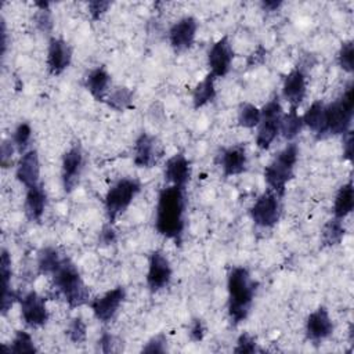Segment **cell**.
Wrapping results in <instances>:
<instances>
[{
  "instance_id": "obj_4",
  "label": "cell",
  "mask_w": 354,
  "mask_h": 354,
  "mask_svg": "<svg viewBox=\"0 0 354 354\" xmlns=\"http://www.w3.org/2000/svg\"><path fill=\"white\" fill-rule=\"evenodd\" d=\"M296 162L297 145L295 142H290L264 169V178L268 188L274 191L279 198L283 196L286 184L293 177Z\"/></svg>"
},
{
  "instance_id": "obj_13",
  "label": "cell",
  "mask_w": 354,
  "mask_h": 354,
  "mask_svg": "<svg viewBox=\"0 0 354 354\" xmlns=\"http://www.w3.org/2000/svg\"><path fill=\"white\" fill-rule=\"evenodd\" d=\"M160 156L162 149L158 140L148 133H141L134 145V165L138 167H152Z\"/></svg>"
},
{
  "instance_id": "obj_38",
  "label": "cell",
  "mask_w": 354,
  "mask_h": 354,
  "mask_svg": "<svg viewBox=\"0 0 354 354\" xmlns=\"http://www.w3.org/2000/svg\"><path fill=\"white\" fill-rule=\"evenodd\" d=\"M254 351H256V340L249 333H242L238 337L234 353H254Z\"/></svg>"
},
{
  "instance_id": "obj_43",
  "label": "cell",
  "mask_w": 354,
  "mask_h": 354,
  "mask_svg": "<svg viewBox=\"0 0 354 354\" xmlns=\"http://www.w3.org/2000/svg\"><path fill=\"white\" fill-rule=\"evenodd\" d=\"M115 238H116V234H115L113 228L111 227V224L105 225V227L102 228V231L100 232V242L104 243V245L112 243V242L115 241Z\"/></svg>"
},
{
  "instance_id": "obj_37",
  "label": "cell",
  "mask_w": 354,
  "mask_h": 354,
  "mask_svg": "<svg viewBox=\"0 0 354 354\" xmlns=\"http://www.w3.org/2000/svg\"><path fill=\"white\" fill-rule=\"evenodd\" d=\"M35 24L41 32H51L53 18L47 8H40L35 15Z\"/></svg>"
},
{
  "instance_id": "obj_10",
  "label": "cell",
  "mask_w": 354,
  "mask_h": 354,
  "mask_svg": "<svg viewBox=\"0 0 354 354\" xmlns=\"http://www.w3.org/2000/svg\"><path fill=\"white\" fill-rule=\"evenodd\" d=\"M124 296H126L124 288L116 286L108 290L106 293H104L102 296L94 299L90 303V306L95 318L101 322H109L115 317L120 304L123 303Z\"/></svg>"
},
{
  "instance_id": "obj_20",
  "label": "cell",
  "mask_w": 354,
  "mask_h": 354,
  "mask_svg": "<svg viewBox=\"0 0 354 354\" xmlns=\"http://www.w3.org/2000/svg\"><path fill=\"white\" fill-rule=\"evenodd\" d=\"M191 176V167L188 159L183 153L173 155L165 166V177L171 185L185 188Z\"/></svg>"
},
{
  "instance_id": "obj_45",
  "label": "cell",
  "mask_w": 354,
  "mask_h": 354,
  "mask_svg": "<svg viewBox=\"0 0 354 354\" xmlns=\"http://www.w3.org/2000/svg\"><path fill=\"white\" fill-rule=\"evenodd\" d=\"M343 155L346 159L351 160L353 158V131H347L344 134V144H343Z\"/></svg>"
},
{
  "instance_id": "obj_2",
  "label": "cell",
  "mask_w": 354,
  "mask_h": 354,
  "mask_svg": "<svg viewBox=\"0 0 354 354\" xmlns=\"http://www.w3.org/2000/svg\"><path fill=\"white\" fill-rule=\"evenodd\" d=\"M228 315L234 325L241 324L249 314L256 283L245 267H235L228 275Z\"/></svg>"
},
{
  "instance_id": "obj_25",
  "label": "cell",
  "mask_w": 354,
  "mask_h": 354,
  "mask_svg": "<svg viewBox=\"0 0 354 354\" xmlns=\"http://www.w3.org/2000/svg\"><path fill=\"white\" fill-rule=\"evenodd\" d=\"M303 119V124L310 127L318 137H324L326 134L325 126V105L321 101H315L306 111Z\"/></svg>"
},
{
  "instance_id": "obj_22",
  "label": "cell",
  "mask_w": 354,
  "mask_h": 354,
  "mask_svg": "<svg viewBox=\"0 0 354 354\" xmlns=\"http://www.w3.org/2000/svg\"><path fill=\"white\" fill-rule=\"evenodd\" d=\"M46 209V192L40 184L26 188L25 214L30 221H40Z\"/></svg>"
},
{
  "instance_id": "obj_12",
  "label": "cell",
  "mask_w": 354,
  "mask_h": 354,
  "mask_svg": "<svg viewBox=\"0 0 354 354\" xmlns=\"http://www.w3.org/2000/svg\"><path fill=\"white\" fill-rule=\"evenodd\" d=\"M234 58V51L228 41V37L224 36L218 39L210 48L207 59L210 66V73L214 77H223L228 73L231 62Z\"/></svg>"
},
{
  "instance_id": "obj_6",
  "label": "cell",
  "mask_w": 354,
  "mask_h": 354,
  "mask_svg": "<svg viewBox=\"0 0 354 354\" xmlns=\"http://www.w3.org/2000/svg\"><path fill=\"white\" fill-rule=\"evenodd\" d=\"M140 189L141 184L136 178H122L109 188L105 195V212L109 224L130 206Z\"/></svg>"
},
{
  "instance_id": "obj_31",
  "label": "cell",
  "mask_w": 354,
  "mask_h": 354,
  "mask_svg": "<svg viewBox=\"0 0 354 354\" xmlns=\"http://www.w3.org/2000/svg\"><path fill=\"white\" fill-rule=\"evenodd\" d=\"M343 235H344V227L342 224V220L333 217L322 228V243L325 246L337 245L340 243Z\"/></svg>"
},
{
  "instance_id": "obj_21",
  "label": "cell",
  "mask_w": 354,
  "mask_h": 354,
  "mask_svg": "<svg viewBox=\"0 0 354 354\" xmlns=\"http://www.w3.org/2000/svg\"><path fill=\"white\" fill-rule=\"evenodd\" d=\"M246 151L242 145H235L225 149L221 155V169L224 176H236L246 170Z\"/></svg>"
},
{
  "instance_id": "obj_33",
  "label": "cell",
  "mask_w": 354,
  "mask_h": 354,
  "mask_svg": "<svg viewBox=\"0 0 354 354\" xmlns=\"http://www.w3.org/2000/svg\"><path fill=\"white\" fill-rule=\"evenodd\" d=\"M8 351L10 353H17V354H21V353H37V348H36V346L33 343L32 336L28 332L17 330L14 339L10 343Z\"/></svg>"
},
{
  "instance_id": "obj_46",
  "label": "cell",
  "mask_w": 354,
  "mask_h": 354,
  "mask_svg": "<svg viewBox=\"0 0 354 354\" xmlns=\"http://www.w3.org/2000/svg\"><path fill=\"white\" fill-rule=\"evenodd\" d=\"M7 50V30L4 19H1V54H4Z\"/></svg>"
},
{
  "instance_id": "obj_11",
  "label": "cell",
  "mask_w": 354,
  "mask_h": 354,
  "mask_svg": "<svg viewBox=\"0 0 354 354\" xmlns=\"http://www.w3.org/2000/svg\"><path fill=\"white\" fill-rule=\"evenodd\" d=\"M171 279V266L167 257L160 252L155 250L149 257L147 285L152 292H156L169 285Z\"/></svg>"
},
{
  "instance_id": "obj_27",
  "label": "cell",
  "mask_w": 354,
  "mask_h": 354,
  "mask_svg": "<svg viewBox=\"0 0 354 354\" xmlns=\"http://www.w3.org/2000/svg\"><path fill=\"white\" fill-rule=\"evenodd\" d=\"M214 76L212 73L206 75V77L199 82L196 84V87L194 88L192 93V102H194V108L198 109L203 105H206L207 102L213 101L216 97V88H214Z\"/></svg>"
},
{
  "instance_id": "obj_29",
  "label": "cell",
  "mask_w": 354,
  "mask_h": 354,
  "mask_svg": "<svg viewBox=\"0 0 354 354\" xmlns=\"http://www.w3.org/2000/svg\"><path fill=\"white\" fill-rule=\"evenodd\" d=\"M62 257L58 254V252L54 248H44L39 252L37 257V267L39 272L44 275H51L57 267L61 264Z\"/></svg>"
},
{
  "instance_id": "obj_15",
  "label": "cell",
  "mask_w": 354,
  "mask_h": 354,
  "mask_svg": "<svg viewBox=\"0 0 354 354\" xmlns=\"http://www.w3.org/2000/svg\"><path fill=\"white\" fill-rule=\"evenodd\" d=\"M333 330V324L329 317V313L325 307H318L313 311L306 321V335L307 339L314 344L325 340Z\"/></svg>"
},
{
  "instance_id": "obj_7",
  "label": "cell",
  "mask_w": 354,
  "mask_h": 354,
  "mask_svg": "<svg viewBox=\"0 0 354 354\" xmlns=\"http://www.w3.org/2000/svg\"><path fill=\"white\" fill-rule=\"evenodd\" d=\"M282 106L278 98L268 101L261 109L260 127L256 137V144L260 149H267L279 134V126L282 119Z\"/></svg>"
},
{
  "instance_id": "obj_1",
  "label": "cell",
  "mask_w": 354,
  "mask_h": 354,
  "mask_svg": "<svg viewBox=\"0 0 354 354\" xmlns=\"http://www.w3.org/2000/svg\"><path fill=\"white\" fill-rule=\"evenodd\" d=\"M184 188L177 185L163 188L159 192L156 205V231L160 235L173 239L176 243H180L184 231Z\"/></svg>"
},
{
  "instance_id": "obj_16",
  "label": "cell",
  "mask_w": 354,
  "mask_h": 354,
  "mask_svg": "<svg viewBox=\"0 0 354 354\" xmlns=\"http://www.w3.org/2000/svg\"><path fill=\"white\" fill-rule=\"evenodd\" d=\"M83 167V153L79 145L72 147L62 158V184L66 192H71L79 181Z\"/></svg>"
},
{
  "instance_id": "obj_18",
  "label": "cell",
  "mask_w": 354,
  "mask_h": 354,
  "mask_svg": "<svg viewBox=\"0 0 354 354\" xmlns=\"http://www.w3.org/2000/svg\"><path fill=\"white\" fill-rule=\"evenodd\" d=\"M17 180L24 184L26 188L33 187L39 184V177H40V160L36 149H30L24 152L21 156L17 171H15Z\"/></svg>"
},
{
  "instance_id": "obj_36",
  "label": "cell",
  "mask_w": 354,
  "mask_h": 354,
  "mask_svg": "<svg viewBox=\"0 0 354 354\" xmlns=\"http://www.w3.org/2000/svg\"><path fill=\"white\" fill-rule=\"evenodd\" d=\"M353 54H354V48H353V41H344L340 47L337 59H339V65L343 68V71L351 73L353 72Z\"/></svg>"
},
{
  "instance_id": "obj_19",
  "label": "cell",
  "mask_w": 354,
  "mask_h": 354,
  "mask_svg": "<svg viewBox=\"0 0 354 354\" xmlns=\"http://www.w3.org/2000/svg\"><path fill=\"white\" fill-rule=\"evenodd\" d=\"M282 93L290 106L297 108L306 95V76L300 68L289 72L283 80Z\"/></svg>"
},
{
  "instance_id": "obj_32",
  "label": "cell",
  "mask_w": 354,
  "mask_h": 354,
  "mask_svg": "<svg viewBox=\"0 0 354 354\" xmlns=\"http://www.w3.org/2000/svg\"><path fill=\"white\" fill-rule=\"evenodd\" d=\"M261 120V111L253 104H242L238 111V122L242 127L252 129Z\"/></svg>"
},
{
  "instance_id": "obj_24",
  "label": "cell",
  "mask_w": 354,
  "mask_h": 354,
  "mask_svg": "<svg viewBox=\"0 0 354 354\" xmlns=\"http://www.w3.org/2000/svg\"><path fill=\"white\" fill-rule=\"evenodd\" d=\"M1 277H3V295H1V314L6 315L14 301L18 299L17 293L11 289V257L6 249H1Z\"/></svg>"
},
{
  "instance_id": "obj_34",
  "label": "cell",
  "mask_w": 354,
  "mask_h": 354,
  "mask_svg": "<svg viewBox=\"0 0 354 354\" xmlns=\"http://www.w3.org/2000/svg\"><path fill=\"white\" fill-rule=\"evenodd\" d=\"M30 137H32V129L29 126V123H19L12 134V142L14 145L17 147V149L19 152L25 151V148L28 147L29 141H30Z\"/></svg>"
},
{
  "instance_id": "obj_5",
  "label": "cell",
  "mask_w": 354,
  "mask_h": 354,
  "mask_svg": "<svg viewBox=\"0 0 354 354\" xmlns=\"http://www.w3.org/2000/svg\"><path fill=\"white\" fill-rule=\"evenodd\" d=\"M353 108H354V97H353V86L350 84L343 95L325 106V126L326 133L329 134H346L350 130L351 119H353Z\"/></svg>"
},
{
  "instance_id": "obj_8",
  "label": "cell",
  "mask_w": 354,
  "mask_h": 354,
  "mask_svg": "<svg viewBox=\"0 0 354 354\" xmlns=\"http://www.w3.org/2000/svg\"><path fill=\"white\" fill-rule=\"evenodd\" d=\"M250 216L256 225L263 228L274 227L281 216V202L279 196L270 188L263 192L253 206L250 207Z\"/></svg>"
},
{
  "instance_id": "obj_42",
  "label": "cell",
  "mask_w": 354,
  "mask_h": 354,
  "mask_svg": "<svg viewBox=\"0 0 354 354\" xmlns=\"http://www.w3.org/2000/svg\"><path fill=\"white\" fill-rule=\"evenodd\" d=\"M14 142L11 140H4L3 144H1V156H0V160H1V165L3 167H7L11 165V158H12V153H14Z\"/></svg>"
},
{
  "instance_id": "obj_44",
  "label": "cell",
  "mask_w": 354,
  "mask_h": 354,
  "mask_svg": "<svg viewBox=\"0 0 354 354\" xmlns=\"http://www.w3.org/2000/svg\"><path fill=\"white\" fill-rule=\"evenodd\" d=\"M113 344H115L113 343V336L106 333V332H104L102 336L98 340V346L101 347V351H104V353L113 351Z\"/></svg>"
},
{
  "instance_id": "obj_26",
  "label": "cell",
  "mask_w": 354,
  "mask_h": 354,
  "mask_svg": "<svg viewBox=\"0 0 354 354\" xmlns=\"http://www.w3.org/2000/svg\"><path fill=\"white\" fill-rule=\"evenodd\" d=\"M354 207V189H353V183L348 181L347 184H344L335 199V205H333V214L336 218L343 220L347 214L351 213Z\"/></svg>"
},
{
  "instance_id": "obj_35",
  "label": "cell",
  "mask_w": 354,
  "mask_h": 354,
  "mask_svg": "<svg viewBox=\"0 0 354 354\" xmlns=\"http://www.w3.org/2000/svg\"><path fill=\"white\" fill-rule=\"evenodd\" d=\"M68 335H69V339L75 344H82L86 340L87 328L80 317H76L72 319V322L69 324V328H68Z\"/></svg>"
},
{
  "instance_id": "obj_47",
  "label": "cell",
  "mask_w": 354,
  "mask_h": 354,
  "mask_svg": "<svg viewBox=\"0 0 354 354\" xmlns=\"http://www.w3.org/2000/svg\"><path fill=\"white\" fill-rule=\"evenodd\" d=\"M281 4H282L281 1H263L261 7L267 11H277Z\"/></svg>"
},
{
  "instance_id": "obj_30",
  "label": "cell",
  "mask_w": 354,
  "mask_h": 354,
  "mask_svg": "<svg viewBox=\"0 0 354 354\" xmlns=\"http://www.w3.org/2000/svg\"><path fill=\"white\" fill-rule=\"evenodd\" d=\"M105 101L112 109L122 112L131 105L133 91L127 87H115L112 91H109Z\"/></svg>"
},
{
  "instance_id": "obj_39",
  "label": "cell",
  "mask_w": 354,
  "mask_h": 354,
  "mask_svg": "<svg viewBox=\"0 0 354 354\" xmlns=\"http://www.w3.org/2000/svg\"><path fill=\"white\" fill-rule=\"evenodd\" d=\"M144 353H165L166 351V337L163 335H158L152 337L144 347Z\"/></svg>"
},
{
  "instance_id": "obj_3",
  "label": "cell",
  "mask_w": 354,
  "mask_h": 354,
  "mask_svg": "<svg viewBox=\"0 0 354 354\" xmlns=\"http://www.w3.org/2000/svg\"><path fill=\"white\" fill-rule=\"evenodd\" d=\"M51 278L54 286L58 289L71 308L80 307L88 301L90 292L84 285L79 270L68 257L62 259L61 264L51 274Z\"/></svg>"
},
{
  "instance_id": "obj_14",
  "label": "cell",
  "mask_w": 354,
  "mask_h": 354,
  "mask_svg": "<svg viewBox=\"0 0 354 354\" xmlns=\"http://www.w3.org/2000/svg\"><path fill=\"white\" fill-rule=\"evenodd\" d=\"M196 28L198 24L194 17H184L170 28L169 39L174 51L183 53L192 46L196 35Z\"/></svg>"
},
{
  "instance_id": "obj_23",
  "label": "cell",
  "mask_w": 354,
  "mask_h": 354,
  "mask_svg": "<svg viewBox=\"0 0 354 354\" xmlns=\"http://www.w3.org/2000/svg\"><path fill=\"white\" fill-rule=\"evenodd\" d=\"M109 83H111V76L106 72L104 66H98L93 69L88 76L86 77V88L90 91V94L97 100V101H105L109 91Z\"/></svg>"
},
{
  "instance_id": "obj_28",
  "label": "cell",
  "mask_w": 354,
  "mask_h": 354,
  "mask_svg": "<svg viewBox=\"0 0 354 354\" xmlns=\"http://www.w3.org/2000/svg\"><path fill=\"white\" fill-rule=\"evenodd\" d=\"M301 126H303V119L301 116H299L297 108L290 106L289 112L286 115H282L279 131L282 133L285 140L292 141L300 133Z\"/></svg>"
},
{
  "instance_id": "obj_41",
  "label": "cell",
  "mask_w": 354,
  "mask_h": 354,
  "mask_svg": "<svg viewBox=\"0 0 354 354\" xmlns=\"http://www.w3.org/2000/svg\"><path fill=\"white\" fill-rule=\"evenodd\" d=\"M205 326H203V322L201 319H194L189 325V330H188V335H189V339L192 342H201L205 336Z\"/></svg>"
},
{
  "instance_id": "obj_40",
  "label": "cell",
  "mask_w": 354,
  "mask_h": 354,
  "mask_svg": "<svg viewBox=\"0 0 354 354\" xmlns=\"http://www.w3.org/2000/svg\"><path fill=\"white\" fill-rule=\"evenodd\" d=\"M109 6H111L109 1H102V0L90 1L88 3V12H90L93 19H100L106 12Z\"/></svg>"
},
{
  "instance_id": "obj_9",
  "label": "cell",
  "mask_w": 354,
  "mask_h": 354,
  "mask_svg": "<svg viewBox=\"0 0 354 354\" xmlns=\"http://www.w3.org/2000/svg\"><path fill=\"white\" fill-rule=\"evenodd\" d=\"M21 303V317L28 326L39 328L44 325L48 319V311L46 307V300L36 292H28L19 299Z\"/></svg>"
},
{
  "instance_id": "obj_17",
  "label": "cell",
  "mask_w": 354,
  "mask_h": 354,
  "mask_svg": "<svg viewBox=\"0 0 354 354\" xmlns=\"http://www.w3.org/2000/svg\"><path fill=\"white\" fill-rule=\"evenodd\" d=\"M72 59V50L69 44L59 39L53 37L48 44V53H47V66L51 75H59L62 73L71 64Z\"/></svg>"
}]
</instances>
